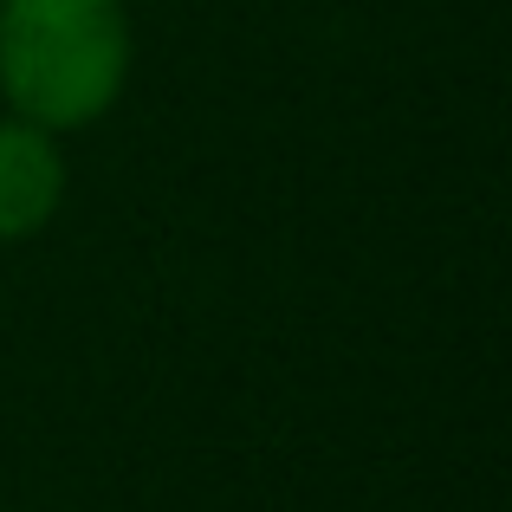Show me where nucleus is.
Returning a JSON list of instances; mask_svg holds the SVG:
<instances>
[{"label":"nucleus","mask_w":512,"mask_h":512,"mask_svg":"<svg viewBox=\"0 0 512 512\" xmlns=\"http://www.w3.org/2000/svg\"><path fill=\"white\" fill-rule=\"evenodd\" d=\"M137 72L130 0H0V104L72 137L117 111Z\"/></svg>","instance_id":"f257e3e1"},{"label":"nucleus","mask_w":512,"mask_h":512,"mask_svg":"<svg viewBox=\"0 0 512 512\" xmlns=\"http://www.w3.org/2000/svg\"><path fill=\"white\" fill-rule=\"evenodd\" d=\"M65 188H72L65 137L0 111V247L46 234L65 208Z\"/></svg>","instance_id":"f03ea898"}]
</instances>
